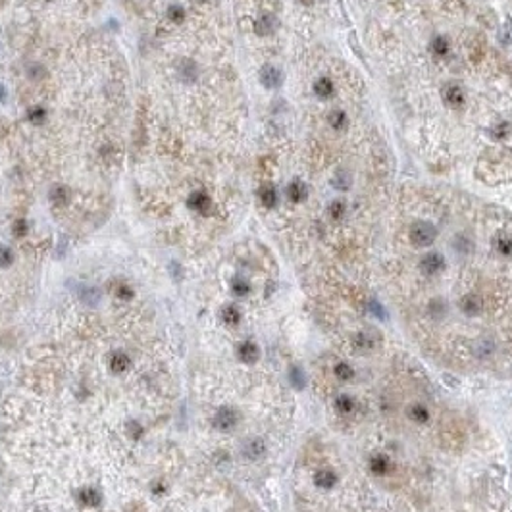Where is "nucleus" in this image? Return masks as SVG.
Listing matches in <instances>:
<instances>
[{
    "mask_svg": "<svg viewBox=\"0 0 512 512\" xmlns=\"http://www.w3.org/2000/svg\"><path fill=\"white\" fill-rule=\"evenodd\" d=\"M437 237V229L430 221H416L410 228V243L414 247H431Z\"/></svg>",
    "mask_w": 512,
    "mask_h": 512,
    "instance_id": "obj_1",
    "label": "nucleus"
},
{
    "mask_svg": "<svg viewBox=\"0 0 512 512\" xmlns=\"http://www.w3.org/2000/svg\"><path fill=\"white\" fill-rule=\"evenodd\" d=\"M187 206H189V210L197 212L201 216H210L214 202H212L210 195L206 191H193L189 195V199H187Z\"/></svg>",
    "mask_w": 512,
    "mask_h": 512,
    "instance_id": "obj_2",
    "label": "nucleus"
},
{
    "mask_svg": "<svg viewBox=\"0 0 512 512\" xmlns=\"http://www.w3.org/2000/svg\"><path fill=\"white\" fill-rule=\"evenodd\" d=\"M445 258L443 254L439 252H428V254L422 256L420 260V272L428 277H433V275H439L443 270H445Z\"/></svg>",
    "mask_w": 512,
    "mask_h": 512,
    "instance_id": "obj_3",
    "label": "nucleus"
},
{
    "mask_svg": "<svg viewBox=\"0 0 512 512\" xmlns=\"http://www.w3.org/2000/svg\"><path fill=\"white\" fill-rule=\"evenodd\" d=\"M391 470H393V462H391V458L383 455V453H374L372 457H370V472L377 477H385L387 474H391Z\"/></svg>",
    "mask_w": 512,
    "mask_h": 512,
    "instance_id": "obj_4",
    "label": "nucleus"
},
{
    "mask_svg": "<svg viewBox=\"0 0 512 512\" xmlns=\"http://www.w3.org/2000/svg\"><path fill=\"white\" fill-rule=\"evenodd\" d=\"M260 83L266 89H279L281 83H283V75H281V72L275 66L268 64L260 70Z\"/></svg>",
    "mask_w": 512,
    "mask_h": 512,
    "instance_id": "obj_5",
    "label": "nucleus"
},
{
    "mask_svg": "<svg viewBox=\"0 0 512 512\" xmlns=\"http://www.w3.org/2000/svg\"><path fill=\"white\" fill-rule=\"evenodd\" d=\"M214 426L218 428L219 431H229L233 430L237 426V412L233 408H219L216 418H214Z\"/></svg>",
    "mask_w": 512,
    "mask_h": 512,
    "instance_id": "obj_6",
    "label": "nucleus"
},
{
    "mask_svg": "<svg viewBox=\"0 0 512 512\" xmlns=\"http://www.w3.org/2000/svg\"><path fill=\"white\" fill-rule=\"evenodd\" d=\"M258 199H260V204L264 206V208H275L277 206V202H279V193L275 189L272 183H264V185H260V189H258Z\"/></svg>",
    "mask_w": 512,
    "mask_h": 512,
    "instance_id": "obj_7",
    "label": "nucleus"
},
{
    "mask_svg": "<svg viewBox=\"0 0 512 512\" xmlns=\"http://www.w3.org/2000/svg\"><path fill=\"white\" fill-rule=\"evenodd\" d=\"M443 101L447 102L451 108H460V106H464L466 94L462 91V87H458V85H447L445 91H443Z\"/></svg>",
    "mask_w": 512,
    "mask_h": 512,
    "instance_id": "obj_8",
    "label": "nucleus"
},
{
    "mask_svg": "<svg viewBox=\"0 0 512 512\" xmlns=\"http://www.w3.org/2000/svg\"><path fill=\"white\" fill-rule=\"evenodd\" d=\"M458 308L464 312L466 316H477L482 312V299L477 295H474V293H468V295H464L460 299Z\"/></svg>",
    "mask_w": 512,
    "mask_h": 512,
    "instance_id": "obj_9",
    "label": "nucleus"
},
{
    "mask_svg": "<svg viewBox=\"0 0 512 512\" xmlns=\"http://www.w3.org/2000/svg\"><path fill=\"white\" fill-rule=\"evenodd\" d=\"M339 482V475L335 474L333 468H320L316 474H314V484L322 487V489H331L333 485Z\"/></svg>",
    "mask_w": 512,
    "mask_h": 512,
    "instance_id": "obj_10",
    "label": "nucleus"
},
{
    "mask_svg": "<svg viewBox=\"0 0 512 512\" xmlns=\"http://www.w3.org/2000/svg\"><path fill=\"white\" fill-rule=\"evenodd\" d=\"M279 25V21L275 18L274 14H262L260 18L256 19L254 23V29L258 35H272L275 29Z\"/></svg>",
    "mask_w": 512,
    "mask_h": 512,
    "instance_id": "obj_11",
    "label": "nucleus"
},
{
    "mask_svg": "<svg viewBox=\"0 0 512 512\" xmlns=\"http://www.w3.org/2000/svg\"><path fill=\"white\" fill-rule=\"evenodd\" d=\"M287 199L291 202H302L306 197H308V187L306 183L301 181V179H293L289 185H287Z\"/></svg>",
    "mask_w": 512,
    "mask_h": 512,
    "instance_id": "obj_12",
    "label": "nucleus"
},
{
    "mask_svg": "<svg viewBox=\"0 0 512 512\" xmlns=\"http://www.w3.org/2000/svg\"><path fill=\"white\" fill-rule=\"evenodd\" d=\"M333 404H335V410H337L341 416H353V414L357 412V401H355L348 393L337 395V399H335Z\"/></svg>",
    "mask_w": 512,
    "mask_h": 512,
    "instance_id": "obj_13",
    "label": "nucleus"
},
{
    "mask_svg": "<svg viewBox=\"0 0 512 512\" xmlns=\"http://www.w3.org/2000/svg\"><path fill=\"white\" fill-rule=\"evenodd\" d=\"M48 199L54 206H66L72 201V191H70L68 185H54L48 193Z\"/></svg>",
    "mask_w": 512,
    "mask_h": 512,
    "instance_id": "obj_14",
    "label": "nucleus"
},
{
    "mask_svg": "<svg viewBox=\"0 0 512 512\" xmlns=\"http://www.w3.org/2000/svg\"><path fill=\"white\" fill-rule=\"evenodd\" d=\"M177 73L185 83H195L197 77H199V66L193 60H181L179 66H177Z\"/></svg>",
    "mask_w": 512,
    "mask_h": 512,
    "instance_id": "obj_15",
    "label": "nucleus"
},
{
    "mask_svg": "<svg viewBox=\"0 0 512 512\" xmlns=\"http://www.w3.org/2000/svg\"><path fill=\"white\" fill-rule=\"evenodd\" d=\"M408 418L416 424H426L430 420V408L424 402H412L408 408Z\"/></svg>",
    "mask_w": 512,
    "mask_h": 512,
    "instance_id": "obj_16",
    "label": "nucleus"
},
{
    "mask_svg": "<svg viewBox=\"0 0 512 512\" xmlns=\"http://www.w3.org/2000/svg\"><path fill=\"white\" fill-rule=\"evenodd\" d=\"M333 92H335V85H333V81H331L329 77H326V75L314 83V94H316L318 99H329Z\"/></svg>",
    "mask_w": 512,
    "mask_h": 512,
    "instance_id": "obj_17",
    "label": "nucleus"
},
{
    "mask_svg": "<svg viewBox=\"0 0 512 512\" xmlns=\"http://www.w3.org/2000/svg\"><path fill=\"white\" fill-rule=\"evenodd\" d=\"M237 353H239V358H241L243 362H254L256 358H258V355H260L256 343H252V341H243V343L239 345Z\"/></svg>",
    "mask_w": 512,
    "mask_h": 512,
    "instance_id": "obj_18",
    "label": "nucleus"
},
{
    "mask_svg": "<svg viewBox=\"0 0 512 512\" xmlns=\"http://www.w3.org/2000/svg\"><path fill=\"white\" fill-rule=\"evenodd\" d=\"M431 54L437 56V58H445L449 54V50H451V43H449V39L445 35H437L431 39Z\"/></svg>",
    "mask_w": 512,
    "mask_h": 512,
    "instance_id": "obj_19",
    "label": "nucleus"
},
{
    "mask_svg": "<svg viewBox=\"0 0 512 512\" xmlns=\"http://www.w3.org/2000/svg\"><path fill=\"white\" fill-rule=\"evenodd\" d=\"M333 374L341 381H350V379H355L357 372H355V368L348 364L347 360H341V362H337V364L333 366Z\"/></svg>",
    "mask_w": 512,
    "mask_h": 512,
    "instance_id": "obj_20",
    "label": "nucleus"
},
{
    "mask_svg": "<svg viewBox=\"0 0 512 512\" xmlns=\"http://www.w3.org/2000/svg\"><path fill=\"white\" fill-rule=\"evenodd\" d=\"M328 121L329 125L335 129V131H343V129L347 127L348 123V118H347V112H343V110H331L328 116Z\"/></svg>",
    "mask_w": 512,
    "mask_h": 512,
    "instance_id": "obj_21",
    "label": "nucleus"
},
{
    "mask_svg": "<svg viewBox=\"0 0 512 512\" xmlns=\"http://www.w3.org/2000/svg\"><path fill=\"white\" fill-rule=\"evenodd\" d=\"M474 353H475V357H477V358H489V357H493V353H495V341H493V339H479V341L475 343Z\"/></svg>",
    "mask_w": 512,
    "mask_h": 512,
    "instance_id": "obj_22",
    "label": "nucleus"
},
{
    "mask_svg": "<svg viewBox=\"0 0 512 512\" xmlns=\"http://www.w3.org/2000/svg\"><path fill=\"white\" fill-rule=\"evenodd\" d=\"M495 250L501 256H512V237L501 233L499 237H495Z\"/></svg>",
    "mask_w": 512,
    "mask_h": 512,
    "instance_id": "obj_23",
    "label": "nucleus"
},
{
    "mask_svg": "<svg viewBox=\"0 0 512 512\" xmlns=\"http://www.w3.org/2000/svg\"><path fill=\"white\" fill-rule=\"evenodd\" d=\"M328 214L331 219H341L345 214H347V202L343 199H335V201L329 202L328 206Z\"/></svg>",
    "mask_w": 512,
    "mask_h": 512,
    "instance_id": "obj_24",
    "label": "nucleus"
},
{
    "mask_svg": "<svg viewBox=\"0 0 512 512\" xmlns=\"http://www.w3.org/2000/svg\"><path fill=\"white\" fill-rule=\"evenodd\" d=\"M166 16H168V19H170L172 23L179 25V23H183V19H185V8H183L181 4H170L168 10H166Z\"/></svg>",
    "mask_w": 512,
    "mask_h": 512,
    "instance_id": "obj_25",
    "label": "nucleus"
},
{
    "mask_svg": "<svg viewBox=\"0 0 512 512\" xmlns=\"http://www.w3.org/2000/svg\"><path fill=\"white\" fill-rule=\"evenodd\" d=\"M46 116H48V112H46L43 106H33V108L27 110V119L33 123V125H41V123H45Z\"/></svg>",
    "mask_w": 512,
    "mask_h": 512,
    "instance_id": "obj_26",
    "label": "nucleus"
},
{
    "mask_svg": "<svg viewBox=\"0 0 512 512\" xmlns=\"http://www.w3.org/2000/svg\"><path fill=\"white\" fill-rule=\"evenodd\" d=\"M472 241L466 237V235H457L455 237V241H453V248L457 250L458 254H468L470 250H472Z\"/></svg>",
    "mask_w": 512,
    "mask_h": 512,
    "instance_id": "obj_27",
    "label": "nucleus"
},
{
    "mask_svg": "<svg viewBox=\"0 0 512 512\" xmlns=\"http://www.w3.org/2000/svg\"><path fill=\"white\" fill-rule=\"evenodd\" d=\"M231 291L235 293L237 297H247L248 293H250V283H248L247 279H243V277H235L231 281Z\"/></svg>",
    "mask_w": 512,
    "mask_h": 512,
    "instance_id": "obj_28",
    "label": "nucleus"
},
{
    "mask_svg": "<svg viewBox=\"0 0 512 512\" xmlns=\"http://www.w3.org/2000/svg\"><path fill=\"white\" fill-rule=\"evenodd\" d=\"M12 233L16 235V237H25L29 233V221L25 218H16L14 219V223H12Z\"/></svg>",
    "mask_w": 512,
    "mask_h": 512,
    "instance_id": "obj_29",
    "label": "nucleus"
},
{
    "mask_svg": "<svg viewBox=\"0 0 512 512\" xmlns=\"http://www.w3.org/2000/svg\"><path fill=\"white\" fill-rule=\"evenodd\" d=\"M221 318H223V322L228 326H237L239 320H241V314H239V310L235 306H226L223 312H221Z\"/></svg>",
    "mask_w": 512,
    "mask_h": 512,
    "instance_id": "obj_30",
    "label": "nucleus"
},
{
    "mask_svg": "<svg viewBox=\"0 0 512 512\" xmlns=\"http://www.w3.org/2000/svg\"><path fill=\"white\" fill-rule=\"evenodd\" d=\"M27 75L33 79V81H41V79H45L46 77V68L43 64H37V62H33V64L27 66Z\"/></svg>",
    "mask_w": 512,
    "mask_h": 512,
    "instance_id": "obj_31",
    "label": "nucleus"
},
{
    "mask_svg": "<svg viewBox=\"0 0 512 512\" xmlns=\"http://www.w3.org/2000/svg\"><path fill=\"white\" fill-rule=\"evenodd\" d=\"M127 364H129V358L125 357V355H121V353H118V355H114L112 357V360H110V366H112V370L114 372H123L125 368H127Z\"/></svg>",
    "mask_w": 512,
    "mask_h": 512,
    "instance_id": "obj_32",
    "label": "nucleus"
},
{
    "mask_svg": "<svg viewBox=\"0 0 512 512\" xmlns=\"http://www.w3.org/2000/svg\"><path fill=\"white\" fill-rule=\"evenodd\" d=\"M245 453H247L250 458H258L262 453H264V443L260 441V439H254V441H250L245 449Z\"/></svg>",
    "mask_w": 512,
    "mask_h": 512,
    "instance_id": "obj_33",
    "label": "nucleus"
},
{
    "mask_svg": "<svg viewBox=\"0 0 512 512\" xmlns=\"http://www.w3.org/2000/svg\"><path fill=\"white\" fill-rule=\"evenodd\" d=\"M355 345L360 348H372L374 347V337L370 333H366V331H360V333L355 335Z\"/></svg>",
    "mask_w": 512,
    "mask_h": 512,
    "instance_id": "obj_34",
    "label": "nucleus"
},
{
    "mask_svg": "<svg viewBox=\"0 0 512 512\" xmlns=\"http://www.w3.org/2000/svg\"><path fill=\"white\" fill-rule=\"evenodd\" d=\"M114 295L119 297V299H131L133 297V289L125 281H118L116 287H114Z\"/></svg>",
    "mask_w": 512,
    "mask_h": 512,
    "instance_id": "obj_35",
    "label": "nucleus"
},
{
    "mask_svg": "<svg viewBox=\"0 0 512 512\" xmlns=\"http://www.w3.org/2000/svg\"><path fill=\"white\" fill-rule=\"evenodd\" d=\"M430 312L435 316V318L443 316V314L447 312V302L443 301V299H435V301H431L430 302Z\"/></svg>",
    "mask_w": 512,
    "mask_h": 512,
    "instance_id": "obj_36",
    "label": "nucleus"
},
{
    "mask_svg": "<svg viewBox=\"0 0 512 512\" xmlns=\"http://www.w3.org/2000/svg\"><path fill=\"white\" fill-rule=\"evenodd\" d=\"M14 262V254H12V250L8 247H0V266L2 268H6Z\"/></svg>",
    "mask_w": 512,
    "mask_h": 512,
    "instance_id": "obj_37",
    "label": "nucleus"
},
{
    "mask_svg": "<svg viewBox=\"0 0 512 512\" xmlns=\"http://www.w3.org/2000/svg\"><path fill=\"white\" fill-rule=\"evenodd\" d=\"M508 131H510V125H508L506 121H501V123L493 129V135H495V139H506L508 137Z\"/></svg>",
    "mask_w": 512,
    "mask_h": 512,
    "instance_id": "obj_38",
    "label": "nucleus"
},
{
    "mask_svg": "<svg viewBox=\"0 0 512 512\" xmlns=\"http://www.w3.org/2000/svg\"><path fill=\"white\" fill-rule=\"evenodd\" d=\"M79 499H81L85 504H97L99 503V495L94 493L92 489H85V491H81V497H79Z\"/></svg>",
    "mask_w": 512,
    "mask_h": 512,
    "instance_id": "obj_39",
    "label": "nucleus"
},
{
    "mask_svg": "<svg viewBox=\"0 0 512 512\" xmlns=\"http://www.w3.org/2000/svg\"><path fill=\"white\" fill-rule=\"evenodd\" d=\"M0 102H6V89H4V85H0Z\"/></svg>",
    "mask_w": 512,
    "mask_h": 512,
    "instance_id": "obj_40",
    "label": "nucleus"
},
{
    "mask_svg": "<svg viewBox=\"0 0 512 512\" xmlns=\"http://www.w3.org/2000/svg\"><path fill=\"white\" fill-rule=\"evenodd\" d=\"M299 2H302V4H306V6H308V4H312L314 0H299Z\"/></svg>",
    "mask_w": 512,
    "mask_h": 512,
    "instance_id": "obj_41",
    "label": "nucleus"
},
{
    "mask_svg": "<svg viewBox=\"0 0 512 512\" xmlns=\"http://www.w3.org/2000/svg\"><path fill=\"white\" fill-rule=\"evenodd\" d=\"M193 2H208V0H193Z\"/></svg>",
    "mask_w": 512,
    "mask_h": 512,
    "instance_id": "obj_42",
    "label": "nucleus"
}]
</instances>
